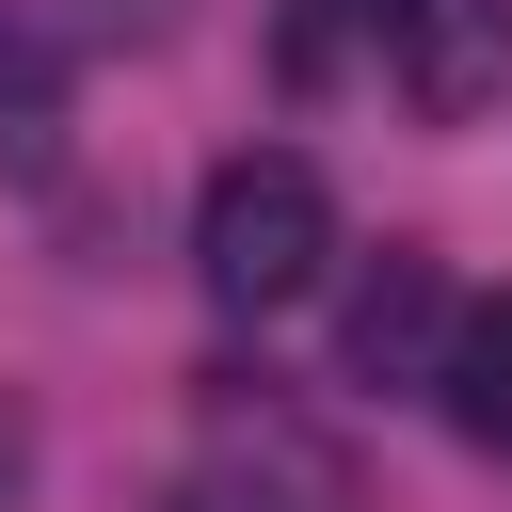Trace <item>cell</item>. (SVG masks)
I'll return each mask as SVG.
<instances>
[{
	"instance_id": "6da1fadb",
	"label": "cell",
	"mask_w": 512,
	"mask_h": 512,
	"mask_svg": "<svg viewBox=\"0 0 512 512\" xmlns=\"http://www.w3.org/2000/svg\"><path fill=\"white\" fill-rule=\"evenodd\" d=\"M192 272H208V304H240V320L304 304V288L336 272V192H320V160L240 144V160L192 192Z\"/></svg>"
},
{
	"instance_id": "7a4b0ae2",
	"label": "cell",
	"mask_w": 512,
	"mask_h": 512,
	"mask_svg": "<svg viewBox=\"0 0 512 512\" xmlns=\"http://www.w3.org/2000/svg\"><path fill=\"white\" fill-rule=\"evenodd\" d=\"M384 96L416 128H480L512 96V0H384Z\"/></svg>"
},
{
	"instance_id": "3957f363",
	"label": "cell",
	"mask_w": 512,
	"mask_h": 512,
	"mask_svg": "<svg viewBox=\"0 0 512 512\" xmlns=\"http://www.w3.org/2000/svg\"><path fill=\"white\" fill-rule=\"evenodd\" d=\"M448 336H464V304L432 288V256H384L352 288V384H448Z\"/></svg>"
},
{
	"instance_id": "277c9868",
	"label": "cell",
	"mask_w": 512,
	"mask_h": 512,
	"mask_svg": "<svg viewBox=\"0 0 512 512\" xmlns=\"http://www.w3.org/2000/svg\"><path fill=\"white\" fill-rule=\"evenodd\" d=\"M160 512H336V464L320 448H208V464H176Z\"/></svg>"
},
{
	"instance_id": "5b68a950",
	"label": "cell",
	"mask_w": 512,
	"mask_h": 512,
	"mask_svg": "<svg viewBox=\"0 0 512 512\" xmlns=\"http://www.w3.org/2000/svg\"><path fill=\"white\" fill-rule=\"evenodd\" d=\"M432 400H448V432H464V448H496V464H512V288H496V304H464V336H448V384H432Z\"/></svg>"
},
{
	"instance_id": "8992f818",
	"label": "cell",
	"mask_w": 512,
	"mask_h": 512,
	"mask_svg": "<svg viewBox=\"0 0 512 512\" xmlns=\"http://www.w3.org/2000/svg\"><path fill=\"white\" fill-rule=\"evenodd\" d=\"M48 96H64V48H48L32 16H0V160L48 128Z\"/></svg>"
},
{
	"instance_id": "52a82bcc",
	"label": "cell",
	"mask_w": 512,
	"mask_h": 512,
	"mask_svg": "<svg viewBox=\"0 0 512 512\" xmlns=\"http://www.w3.org/2000/svg\"><path fill=\"white\" fill-rule=\"evenodd\" d=\"M352 16H384V0H288V32H272V80H288V96H320V80H336V48H352Z\"/></svg>"
}]
</instances>
